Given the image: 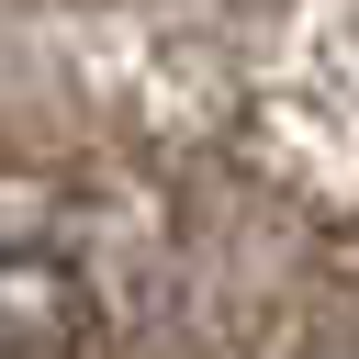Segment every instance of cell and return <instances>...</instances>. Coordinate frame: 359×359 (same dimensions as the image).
<instances>
[{"instance_id":"1","label":"cell","mask_w":359,"mask_h":359,"mask_svg":"<svg viewBox=\"0 0 359 359\" xmlns=\"http://www.w3.org/2000/svg\"><path fill=\"white\" fill-rule=\"evenodd\" d=\"M101 348V292L67 247L0 236V359H90Z\"/></svg>"}]
</instances>
